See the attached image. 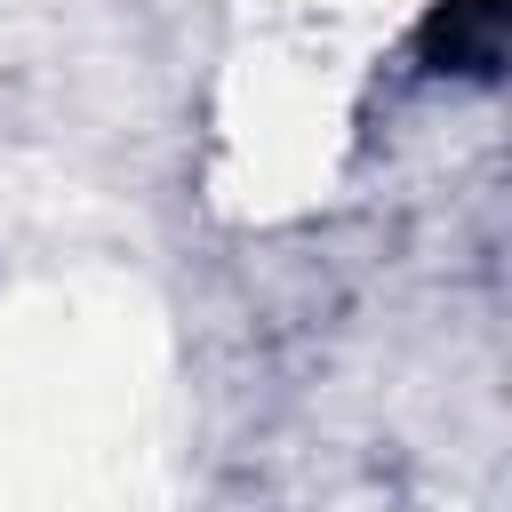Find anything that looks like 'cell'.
I'll return each instance as SVG.
<instances>
[{"label": "cell", "mask_w": 512, "mask_h": 512, "mask_svg": "<svg viewBox=\"0 0 512 512\" xmlns=\"http://www.w3.org/2000/svg\"><path fill=\"white\" fill-rule=\"evenodd\" d=\"M424 64L432 72H496V0H440L424 16Z\"/></svg>", "instance_id": "obj_1"}]
</instances>
